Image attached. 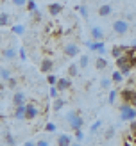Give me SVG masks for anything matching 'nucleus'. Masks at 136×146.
Masks as SVG:
<instances>
[{
    "instance_id": "1",
    "label": "nucleus",
    "mask_w": 136,
    "mask_h": 146,
    "mask_svg": "<svg viewBox=\"0 0 136 146\" xmlns=\"http://www.w3.org/2000/svg\"><path fill=\"white\" fill-rule=\"evenodd\" d=\"M64 119H66V123L70 125V128L74 130V132H75V130H81L82 123H84V119H82V116H81V112H79V111H70V112H66Z\"/></svg>"
},
{
    "instance_id": "2",
    "label": "nucleus",
    "mask_w": 136,
    "mask_h": 146,
    "mask_svg": "<svg viewBox=\"0 0 136 146\" xmlns=\"http://www.w3.org/2000/svg\"><path fill=\"white\" fill-rule=\"evenodd\" d=\"M120 119L122 121H133L136 119V109L129 104H122L120 105Z\"/></svg>"
},
{
    "instance_id": "3",
    "label": "nucleus",
    "mask_w": 136,
    "mask_h": 146,
    "mask_svg": "<svg viewBox=\"0 0 136 146\" xmlns=\"http://www.w3.org/2000/svg\"><path fill=\"white\" fill-rule=\"evenodd\" d=\"M111 29H113L115 34L124 36V34L129 32V21H127V20H122V18H120V20H115L113 25H111Z\"/></svg>"
},
{
    "instance_id": "4",
    "label": "nucleus",
    "mask_w": 136,
    "mask_h": 146,
    "mask_svg": "<svg viewBox=\"0 0 136 146\" xmlns=\"http://www.w3.org/2000/svg\"><path fill=\"white\" fill-rule=\"evenodd\" d=\"M63 52H64V55H66V57H75V55H79V46H77V43H74V41L64 43Z\"/></svg>"
},
{
    "instance_id": "5",
    "label": "nucleus",
    "mask_w": 136,
    "mask_h": 146,
    "mask_svg": "<svg viewBox=\"0 0 136 146\" xmlns=\"http://www.w3.org/2000/svg\"><path fill=\"white\" fill-rule=\"evenodd\" d=\"M86 46H88L90 50H93V52H98V54L106 52L104 43H100V41H86Z\"/></svg>"
},
{
    "instance_id": "6",
    "label": "nucleus",
    "mask_w": 136,
    "mask_h": 146,
    "mask_svg": "<svg viewBox=\"0 0 136 146\" xmlns=\"http://www.w3.org/2000/svg\"><path fill=\"white\" fill-rule=\"evenodd\" d=\"M90 34H91L93 41H102L104 39V31H102V27H98V25H93L90 29Z\"/></svg>"
},
{
    "instance_id": "7",
    "label": "nucleus",
    "mask_w": 136,
    "mask_h": 146,
    "mask_svg": "<svg viewBox=\"0 0 136 146\" xmlns=\"http://www.w3.org/2000/svg\"><path fill=\"white\" fill-rule=\"evenodd\" d=\"M48 14L50 16H57V14H61L63 13V4L61 2H52V4H48Z\"/></svg>"
},
{
    "instance_id": "8",
    "label": "nucleus",
    "mask_w": 136,
    "mask_h": 146,
    "mask_svg": "<svg viewBox=\"0 0 136 146\" xmlns=\"http://www.w3.org/2000/svg\"><path fill=\"white\" fill-rule=\"evenodd\" d=\"M111 13H113V7L109 4H102V5H98V9H97V14H98V16H102V18L111 16Z\"/></svg>"
},
{
    "instance_id": "9",
    "label": "nucleus",
    "mask_w": 136,
    "mask_h": 146,
    "mask_svg": "<svg viewBox=\"0 0 136 146\" xmlns=\"http://www.w3.org/2000/svg\"><path fill=\"white\" fill-rule=\"evenodd\" d=\"M18 55V50L14 48V46H9V48H4V52H2V57L5 61H13L14 57Z\"/></svg>"
},
{
    "instance_id": "10",
    "label": "nucleus",
    "mask_w": 136,
    "mask_h": 146,
    "mask_svg": "<svg viewBox=\"0 0 136 146\" xmlns=\"http://www.w3.org/2000/svg\"><path fill=\"white\" fill-rule=\"evenodd\" d=\"M40 116V111L36 105H27V112H25V119H36Z\"/></svg>"
},
{
    "instance_id": "11",
    "label": "nucleus",
    "mask_w": 136,
    "mask_h": 146,
    "mask_svg": "<svg viewBox=\"0 0 136 146\" xmlns=\"http://www.w3.org/2000/svg\"><path fill=\"white\" fill-rule=\"evenodd\" d=\"M70 86H72V80H70V78H57V82H56V87H57L59 91L70 89Z\"/></svg>"
},
{
    "instance_id": "12",
    "label": "nucleus",
    "mask_w": 136,
    "mask_h": 146,
    "mask_svg": "<svg viewBox=\"0 0 136 146\" xmlns=\"http://www.w3.org/2000/svg\"><path fill=\"white\" fill-rule=\"evenodd\" d=\"M52 68H54V62H52V59H43V61H41V66H40V70H41L43 73H47V75H48V73L52 71Z\"/></svg>"
},
{
    "instance_id": "13",
    "label": "nucleus",
    "mask_w": 136,
    "mask_h": 146,
    "mask_svg": "<svg viewBox=\"0 0 136 146\" xmlns=\"http://www.w3.org/2000/svg\"><path fill=\"white\" fill-rule=\"evenodd\" d=\"M133 91H134V89H122V91L118 93V94H120V100H122V104H129V102H131Z\"/></svg>"
},
{
    "instance_id": "14",
    "label": "nucleus",
    "mask_w": 136,
    "mask_h": 146,
    "mask_svg": "<svg viewBox=\"0 0 136 146\" xmlns=\"http://www.w3.org/2000/svg\"><path fill=\"white\" fill-rule=\"evenodd\" d=\"M72 144V137L68 134H61L57 137V146H70Z\"/></svg>"
},
{
    "instance_id": "15",
    "label": "nucleus",
    "mask_w": 136,
    "mask_h": 146,
    "mask_svg": "<svg viewBox=\"0 0 136 146\" xmlns=\"http://www.w3.org/2000/svg\"><path fill=\"white\" fill-rule=\"evenodd\" d=\"M13 104L14 105H23L25 104V94L21 93V91H18V93H14V96H13Z\"/></svg>"
},
{
    "instance_id": "16",
    "label": "nucleus",
    "mask_w": 136,
    "mask_h": 146,
    "mask_svg": "<svg viewBox=\"0 0 136 146\" xmlns=\"http://www.w3.org/2000/svg\"><path fill=\"white\" fill-rule=\"evenodd\" d=\"M25 112H27V105H18L14 111V118L16 119H25Z\"/></svg>"
},
{
    "instance_id": "17",
    "label": "nucleus",
    "mask_w": 136,
    "mask_h": 146,
    "mask_svg": "<svg viewBox=\"0 0 136 146\" xmlns=\"http://www.w3.org/2000/svg\"><path fill=\"white\" fill-rule=\"evenodd\" d=\"M95 68L98 71H102L107 68V59H104V57H97V61H95Z\"/></svg>"
},
{
    "instance_id": "18",
    "label": "nucleus",
    "mask_w": 136,
    "mask_h": 146,
    "mask_svg": "<svg viewBox=\"0 0 136 146\" xmlns=\"http://www.w3.org/2000/svg\"><path fill=\"white\" fill-rule=\"evenodd\" d=\"M63 105H64V100L63 98H54V105H52V109H54V112H59L61 109H63Z\"/></svg>"
},
{
    "instance_id": "19",
    "label": "nucleus",
    "mask_w": 136,
    "mask_h": 146,
    "mask_svg": "<svg viewBox=\"0 0 136 146\" xmlns=\"http://www.w3.org/2000/svg\"><path fill=\"white\" fill-rule=\"evenodd\" d=\"M88 64H90V55H81L79 57V68L81 70H84V68H88Z\"/></svg>"
},
{
    "instance_id": "20",
    "label": "nucleus",
    "mask_w": 136,
    "mask_h": 146,
    "mask_svg": "<svg viewBox=\"0 0 136 146\" xmlns=\"http://www.w3.org/2000/svg\"><path fill=\"white\" fill-rule=\"evenodd\" d=\"M9 21H11V16L7 13H0V27H5V25H9Z\"/></svg>"
},
{
    "instance_id": "21",
    "label": "nucleus",
    "mask_w": 136,
    "mask_h": 146,
    "mask_svg": "<svg viewBox=\"0 0 136 146\" xmlns=\"http://www.w3.org/2000/svg\"><path fill=\"white\" fill-rule=\"evenodd\" d=\"M75 11H77L79 14H81V16H82L84 20L88 18V7H86L84 4H81V5H77V7H75Z\"/></svg>"
},
{
    "instance_id": "22",
    "label": "nucleus",
    "mask_w": 136,
    "mask_h": 146,
    "mask_svg": "<svg viewBox=\"0 0 136 146\" xmlns=\"http://www.w3.org/2000/svg\"><path fill=\"white\" fill-rule=\"evenodd\" d=\"M111 80H113V84H122V80H124V75H122L120 71H113Z\"/></svg>"
},
{
    "instance_id": "23",
    "label": "nucleus",
    "mask_w": 136,
    "mask_h": 146,
    "mask_svg": "<svg viewBox=\"0 0 136 146\" xmlns=\"http://www.w3.org/2000/svg\"><path fill=\"white\" fill-rule=\"evenodd\" d=\"M79 70H81V68H79V64H70V66H68V75L70 77H77L79 75Z\"/></svg>"
},
{
    "instance_id": "24",
    "label": "nucleus",
    "mask_w": 136,
    "mask_h": 146,
    "mask_svg": "<svg viewBox=\"0 0 136 146\" xmlns=\"http://www.w3.org/2000/svg\"><path fill=\"white\" fill-rule=\"evenodd\" d=\"M13 75H11V70H7V68H0V78H2V80H5V82H7V80H9Z\"/></svg>"
},
{
    "instance_id": "25",
    "label": "nucleus",
    "mask_w": 136,
    "mask_h": 146,
    "mask_svg": "<svg viewBox=\"0 0 136 146\" xmlns=\"http://www.w3.org/2000/svg\"><path fill=\"white\" fill-rule=\"evenodd\" d=\"M111 84H113V80H111L109 77H102V78H100V87H102V89L111 87Z\"/></svg>"
},
{
    "instance_id": "26",
    "label": "nucleus",
    "mask_w": 136,
    "mask_h": 146,
    "mask_svg": "<svg viewBox=\"0 0 136 146\" xmlns=\"http://www.w3.org/2000/svg\"><path fill=\"white\" fill-rule=\"evenodd\" d=\"M13 32L18 34V36H23V34H25V25H20V23L13 25Z\"/></svg>"
},
{
    "instance_id": "27",
    "label": "nucleus",
    "mask_w": 136,
    "mask_h": 146,
    "mask_svg": "<svg viewBox=\"0 0 136 146\" xmlns=\"http://www.w3.org/2000/svg\"><path fill=\"white\" fill-rule=\"evenodd\" d=\"M4 141L7 143V146H14V144H16V143H14V137H13V134H9V132H7V134L4 135Z\"/></svg>"
},
{
    "instance_id": "28",
    "label": "nucleus",
    "mask_w": 136,
    "mask_h": 146,
    "mask_svg": "<svg viewBox=\"0 0 136 146\" xmlns=\"http://www.w3.org/2000/svg\"><path fill=\"white\" fill-rule=\"evenodd\" d=\"M48 94H50V98H57V94H59V89H57L56 86H50V91H48Z\"/></svg>"
},
{
    "instance_id": "29",
    "label": "nucleus",
    "mask_w": 136,
    "mask_h": 146,
    "mask_svg": "<svg viewBox=\"0 0 136 146\" xmlns=\"http://www.w3.org/2000/svg\"><path fill=\"white\" fill-rule=\"evenodd\" d=\"M47 82H48L50 86H56V82H57V77H56V75H52V73H48V75H47Z\"/></svg>"
},
{
    "instance_id": "30",
    "label": "nucleus",
    "mask_w": 136,
    "mask_h": 146,
    "mask_svg": "<svg viewBox=\"0 0 136 146\" xmlns=\"http://www.w3.org/2000/svg\"><path fill=\"white\" fill-rule=\"evenodd\" d=\"M113 135H115V128H113V127H109V128H107L106 132H104V139H111Z\"/></svg>"
},
{
    "instance_id": "31",
    "label": "nucleus",
    "mask_w": 136,
    "mask_h": 146,
    "mask_svg": "<svg viewBox=\"0 0 136 146\" xmlns=\"http://www.w3.org/2000/svg\"><path fill=\"white\" fill-rule=\"evenodd\" d=\"M100 125H102V121H100V119H97L95 123H93V125H91V128H90V130H91V134H95L97 130L100 128Z\"/></svg>"
},
{
    "instance_id": "32",
    "label": "nucleus",
    "mask_w": 136,
    "mask_h": 146,
    "mask_svg": "<svg viewBox=\"0 0 136 146\" xmlns=\"http://www.w3.org/2000/svg\"><path fill=\"white\" fill-rule=\"evenodd\" d=\"M117 96H118V91H111L109 93V100H107V102H109V104H115V102H117Z\"/></svg>"
},
{
    "instance_id": "33",
    "label": "nucleus",
    "mask_w": 136,
    "mask_h": 146,
    "mask_svg": "<svg viewBox=\"0 0 136 146\" xmlns=\"http://www.w3.org/2000/svg\"><path fill=\"white\" fill-rule=\"evenodd\" d=\"M45 130H47V132H50V134H52V132H56V125H54L52 121H48L47 125H45Z\"/></svg>"
},
{
    "instance_id": "34",
    "label": "nucleus",
    "mask_w": 136,
    "mask_h": 146,
    "mask_svg": "<svg viewBox=\"0 0 136 146\" xmlns=\"http://www.w3.org/2000/svg\"><path fill=\"white\" fill-rule=\"evenodd\" d=\"M16 84H18V82H16V78H13V77L7 80V87H9V89H14V87H16Z\"/></svg>"
},
{
    "instance_id": "35",
    "label": "nucleus",
    "mask_w": 136,
    "mask_h": 146,
    "mask_svg": "<svg viewBox=\"0 0 136 146\" xmlns=\"http://www.w3.org/2000/svg\"><path fill=\"white\" fill-rule=\"evenodd\" d=\"M27 9L31 11V13L36 11V4H34V0H27Z\"/></svg>"
},
{
    "instance_id": "36",
    "label": "nucleus",
    "mask_w": 136,
    "mask_h": 146,
    "mask_svg": "<svg viewBox=\"0 0 136 146\" xmlns=\"http://www.w3.org/2000/svg\"><path fill=\"white\" fill-rule=\"evenodd\" d=\"M18 57H20L21 61H25V59H27V54H25V48H23V46L18 50Z\"/></svg>"
},
{
    "instance_id": "37",
    "label": "nucleus",
    "mask_w": 136,
    "mask_h": 146,
    "mask_svg": "<svg viewBox=\"0 0 136 146\" xmlns=\"http://www.w3.org/2000/svg\"><path fill=\"white\" fill-rule=\"evenodd\" d=\"M11 2L16 5V7H23V5L27 4V0H11Z\"/></svg>"
},
{
    "instance_id": "38",
    "label": "nucleus",
    "mask_w": 136,
    "mask_h": 146,
    "mask_svg": "<svg viewBox=\"0 0 136 146\" xmlns=\"http://www.w3.org/2000/svg\"><path fill=\"white\" fill-rule=\"evenodd\" d=\"M32 14H34V16H32V20H34V21H41V13H40L38 9H36Z\"/></svg>"
},
{
    "instance_id": "39",
    "label": "nucleus",
    "mask_w": 136,
    "mask_h": 146,
    "mask_svg": "<svg viewBox=\"0 0 136 146\" xmlns=\"http://www.w3.org/2000/svg\"><path fill=\"white\" fill-rule=\"evenodd\" d=\"M129 105H133L136 109V89L133 91V96H131V102H129Z\"/></svg>"
},
{
    "instance_id": "40",
    "label": "nucleus",
    "mask_w": 136,
    "mask_h": 146,
    "mask_svg": "<svg viewBox=\"0 0 136 146\" xmlns=\"http://www.w3.org/2000/svg\"><path fill=\"white\" fill-rule=\"evenodd\" d=\"M36 146H50L47 139H40V141H36Z\"/></svg>"
},
{
    "instance_id": "41",
    "label": "nucleus",
    "mask_w": 136,
    "mask_h": 146,
    "mask_svg": "<svg viewBox=\"0 0 136 146\" xmlns=\"http://www.w3.org/2000/svg\"><path fill=\"white\" fill-rule=\"evenodd\" d=\"M75 137L79 141H82V137H84V134H82V130H75Z\"/></svg>"
},
{
    "instance_id": "42",
    "label": "nucleus",
    "mask_w": 136,
    "mask_h": 146,
    "mask_svg": "<svg viewBox=\"0 0 136 146\" xmlns=\"http://www.w3.org/2000/svg\"><path fill=\"white\" fill-rule=\"evenodd\" d=\"M131 134L136 137V123H134V119H133V123H131Z\"/></svg>"
},
{
    "instance_id": "43",
    "label": "nucleus",
    "mask_w": 136,
    "mask_h": 146,
    "mask_svg": "<svg viewBox=\"0 0 136 146\" xmlns=\"http://www.w3.org/2000/svg\"><path fill=\"white\" fill-rule=\"evenodd\" d=\"M23 146H36V143H32V141H27V143H23Z\"/></svg>"
},
{
    "instance_id": "44",
    "label": "nucleus",
    "mask_w": 136,
    "mask_h": 146,
    "mask_svg": "<svg viewBox=\"0 0 136 146\" xmlns=\"http://www.w3.org/2000/svg\"><path fill=\"white\" fill-rule=\"evenodd\" d=\"M122 146H134V144H133V141H125V143L122 144Z\"/></svg>"
},
{
    "instance_id": "45",
    "label": "nucleus",
    "mask_w": 136,
    "mask_h": 146,
    "mask_svg": "<svg viewBox=\"0 0 136 146\" xmlns=\"http://www.w3.org/2000/svg\"><path fill=\"white\" fill-rule=\"evenodd\" d=\"M70 146H82V144H81V143H72Z\"/></svg>"
},
{
    "instance_id": "46",
    "label": "nucleus",
    "mask_w": 136,
    "mask_h": 146,
    "mask_svg": "<svg viewBox=\"0 0 136 146\" xmlns=\"http://www.w3.org/2000/svg\"><path fill=\"white\" fill-rule=\"evenodd\" d=\"M59 2H66V0H59Z\"/></svg>"
}]
</instances>
